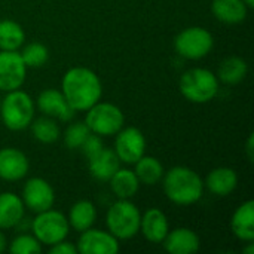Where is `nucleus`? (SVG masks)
<instances>
[{
	"label": "nucleus",
	"mask_w": 254,
	"mask_h": 254,
	"mask_svg": "<svg viewBox=\"0 0 254 254\" xmlns=\"http://www.w3.org/2000/svg\"><path fill=\"white\" fill-rule=\"evenodd\" d=\"M101 82L86 67L70 68L63 77V94L74 110H88L101 98Z\"/></svg>",
	"instance_id": "f257e3e1"
},
{
	"label": "nucleus",
	"mask_w": 254,
	"mask_h": 254,
	"mask_svg": "<svg viewBox=\"0 0 254 254\" xmlns=\"http://www.w3.org/2000/svg\"><path fill=\"white\" fill-rule=\"evenodd\" d=\"M164 192L170 201L179 205H190L201 199L204 182L188 167H174L164 177Z\"/></svg>",
	"instance_id": "f03ea898"
},
{
	"label": "nucleus",
	"mask_w": 254,
	"mask_h": 254,
	"mask_svg": "<svg viewBox=\"0 0 254 254\" xmlns=\"http://www.w3.org/2000/svg\"><path fill=\"white\" fill-rule=\"evenodd\" d=\"M180 91L192 103H207L219 92V80L207 68H190L180 79Z\"/></svg>",
	"instance_id": "7ed1b4c3"
},
{
	"label": "nucleus",
	"mask_w": 254,
	"mask_h": 254,
	"mask_svg": "<svg viewBox=\"0 0 254 254\" xmlns=\"http://www.w3.org/2000/svg\"><path fill=\"white\" fill-rule=\"evenodd\" d=\"M0 113L6 128L12 131H21L31 124L34 104L27 92L13 89L9 91L4 100L0 103Z\"/></svg>",
	"instance_id": "20e7f679"
},
{
	"label": "nucleus",
	"mask_w": 254,
	"mask_h": 254,
	"mask_svg": "<svg viewBox=\"0 0 254 254\" xmlns=\"http://www.w3.org/2000/svg\"><path fill=\"white\" fill-rule=\"evenodd\" d=\"M140 220L141 216L138 208L127 199H119L115 202L109 208L106 217L110 234L119 240L132 238L140 231Z\"/></svg>",
	"instance_id": "39448f33"
},
{
	"label": "nucleus",
	"mask_w": 254,
	"mask_h": 254,
	"mask_svg": "<svg viewBox=\"0 0 254 254\" xmlns=\"http://www.w3.org/2000/svg\"><path fill=\"white\" fill-rule=\"evenodd\" d=\"M124 122L125 118L122 110L112 103H95L88 109L85 119L89 131L100 137L118 134L122 129Z\"/></svg>",
	"instance_id": "423d86ee"
},
{
	"label": "nucleus",
	"mask_w": 254,
	"mask_h": 254,
	"mask_svg": "<svg viewBox=\"0 0 254 254\" xmlns=\"http://www.w3.org/2000/svg\"><path fill=\"white\" fill-rule=\"evenodd\" d=\"M33 232L39 243L54 246L68 235V220L63 213L55 210H45L33 220Z\"/></svg>",
	"instance_id": "0eeeda50"
},
{
	"label": "nucleus",
	"mask_w": 254,
	"mask_h": 254,
	"mask_svg": "<svg viewBox=\"0 0 254 254\" xmlns=\"http://www.w3.org/2000/svg\"><path fill=\"white\" fill-rule=\"evenodd\" d=\"M214 39L210 31L202 27H189L179 33L174 46L179 55L188 60H199L210 54L213 49Z\"/></svg>",
	"instance_id": "6e6552de"
},
{
	"label": "nucleus",
	"mask_w": 254,
	"mask_h": 254,
	"mask_svg": "<svg viewBox=\"0 0 254 254\" xmlns=\"http://www.w3.org/2000/svg\"><path fill=\"white\" fill-rule=\"evenodd\" d=\"M27 67L16 51L0 52V89L13 91L18 89L25 80Z\"/></svg>",
	"instance_id": "1a4fd4ad"
},
{
	"label": "nucleus",
	"mask_w": 254,
	"mask_h": 254,
	"mask_svg": "<svg viewBox=\"0 0 254 254\" xmlns=\"http://www.w3.org/2000/svg\"><path fill=\"white\" fill-rule=\"evenodd\" d=\"M116 155L127 164H135L146 150V138L143 132L134 127L121 129L116 137Z\"/></svg>",
	"instance_id": "9d476101"
},
{
	"label": "nucleus",
	"mask_w": 254,
	"mask_h": 254,
	"mask_svg": "<svg viewBox=\"0 0 254 254\" xmlns=\"http://www.w3.org/2000/svg\"><path fill=\"white\" fill-rule=\"evenodd\" d=\"M55 195L52 186L39 177L30 179L22 190V202L34 213H42L54 205Z\"/></svg>",
	"instance_id": "9b49d317"
},
{
	"label": "nucleus",
	"mask_w": 254,
	"mask_h": 254,
	"mask_svg": "<svg viewBox=\"0 0 254 254\" xmlns=\"http://www.w3.org/2000/svg\"><path fill=\"white\" fill-rule=\"evenodd\" d=\"M76 249L82 254H116L119 243L110 232L89 228L82 232Z\"/></svg>",
	"instance_id": "f8f14e48"
},
{
	"label": "nucleus",
	"mask_w": 254,
	"mask_h": 254,
	"mask_svg": "<svg viewBox=\"0 0 254 254\" xmlns=\"http://www.w3.org/2000/svg\"><path fill=\"white\" fill-rule=\"evenodd\" d=\"M37 107L46 116L60 121H70L74 116V109L68 104L64 94L57 89H45L37 98Z\"/></svg>",
	"instance_id": "ddd939ff"
},
{
	"label": "nucleus",
	"mask_w": 254,
	"mask_h": 254,
	"mask_svg": "<svg viewBox=\"0 0 254 254\" xmlns=\"http://www.w3.org/2000/svg\"><path fill=\"white\" fill-rule=\"evenodd\" d=\"M28 171L27 156L13 147H4L0 150V179L15 182L22 179Z\"/></svg>",
	"instance_id": "4468645a"
},
{
	"label": "nucleus",
	"mask_w": 254,
	"mask_h": 254,
	"mask_svg": "<svg viewBox=\"0 0 254 254\" xmlns=\"http://www.w3.org/2000/svg\"><path fill=\"white\" fill-rule=\"evenodd\" d=\"M162 243L165 250L171 254H192L199 250V237L188 228L168 231Z\"/></svg>",
	"instance_id": "2eb2a0df"
},
{
	"label": "nucleus",
	"mask_w": 254,
	"mask_h": 254,
	"mask_svg": "<svg viewBox=\"0 0 254 254\" xmlns=\"http://www.w3.org/2000/svg\"><path fill=\"white\" fill-rule=\"evenodd\" d=\"M140 231L147 241L155 244L162 243L170 231L167 216L158 208L147 210L140 220Z\"/></svg>",
	"instance_id": "dca6fc26"
},
{
	"label": "nucleus",
	"mask_w": 254,
	"mask_h": 254,
	"mask_svg": "<svg viewBox=\"0 0 254 254\" xmlns=\"http://www.w3.org/2000/svg\"><path fill=\"white\" fill-rule=\"evenodd\" d=\"M119 162L121 159L118 158L116 152L106 147H103L98 153H95L88 159L91 174L97 180H103V182L110 180V177L119 170Z\"/></svg>",
	"instance_id": "f3484780"
},
{
	"label": "nucleus",
	"mask_w": 254,
	"mask_h": 254,
	"mask_svg": "<svg viewBox=\"0 0 254 254\" xmlns=\"http://www.w3.org/2000/svg\"><path fill=\"white\" fill-rule=\"evenodd\" d=\"M232 232L241 241H253L254 240V202L250 199L240 205L232 216L231 220Z\"/></svg>",
	"instance_id": "a211bd4d"
},
{
	"label": "nucleus",
	"mask_w": 254,
	"mask_h": 254,
	"mask_svg": "<svg viewBox=\"0 0 254 254\" xmlns=\"http://www.w3.org/2000/svg\"><path fill=\"white\" fill-rule=\"evenodd\" d=\"M24 216V202L15 193H0V229L16 226Z\"/></svg>",
	"instance_id": "6ab92c4d"
},
{
	"label": "nucleus",
	"mask_w": 254,
	"mask_h": 254,
	"mask_svg": "<svg viewBox=\"0 0 254 254\" xmlns=\"http://www.w3.org/2000/svg\"><path fill=\"white\" fill-rule=\"evenodd\" d=\"M238 185V176L232 168L228 167H220L214 168L208 176H207V188L211 193L217 196H226Z\"/></svg>",
	"instance_id": "aec40b11"
},
{
	"label": "nucleus",
	"mask_w": 254,
	"mask_h": 254,
	"mask_svg": "<svg viewBox=\"0 0 254 254\" xmlns=\"http://www.w3.org/2000/svg\"><path fill=\"white\" fill-rule=\"evenodd\" d=\"M211 9L214 16L226 24H238L247 16V4L243 0H214Z\"/></svg>",
	"instance_id": "412c9836"
},
{
	"label": "nucleus",
	"mask_w": 254,
	"mask_h": 254,
	"mask_svg": "<svg viewBox=\"0 0 254 254\" xmlns=\"http://www.w3.org/2000/svg\"><path fill=\"white\" fill-rule=\"evenodd\" d=\"M110 186L119 199H128L137 193V190L140 188V182L134 171L119 168L110 177Z\"/></svg>",
	"instance_id": "4be33fe9"
},
{
	"label": "nucleus",
	"mask_w": 254,
	"mask_h": 254,
	"mask_svg": "<svg viewBox=\"0 0 254 254\" xmlns=\"http://www.w3.org/2000/svg\"><path fill=\"white\" fill-rule=\"evenodd\" d=\"M134 173H135L138 182H141L144 185H149V186H153L162 179L164 167L156 158L143 155L135 162V171Z\"/></svg>",
	"instance_id": "5701e85b"
},
{
	"label": "nucleus",
	"mask_w": 254,
	"mask_h": 254,
	"mask_svg": "<svg viewBox=\"0 0 254 254\" xmlns=\"http://www.w3.org/2000/svg\"><path fill=\"white\" fill-rule=\"evenodd\" d=\"M95 217L97 211L94 204L89 201H79L70 210L68 225H71V228H74L76 231L83 232L94 225Z\"/></svg>",
	"instance_id": "b1692460"
},
{
	"label": "nucleus",
	"mask_w": 254,
	"mask_h": 254,
	"mask_svg": "<svg viewBox=\"0 0 254 254\" xmlns=\"http://www.w3.org/2000/svg\"><path fill=\"white\" fill-rule=\"evenodd\" d=\"M247 63L240 57H229L219 67V79L226 85H237L247 76Z\"/></svg>",
	"instance_id": "393cba45"
},
{
	"label": "nucleus",
	"mask_w": 254,
	"mask_h": 254,
	"mask_svg": "<svg viewBox=\"0 0 254 254\" xmlns=\"http://www.w3.org/2000/svg\"><path fill=\"white\" fill-rule=\"evenodd\" d=\"M22 27L10 19L0 21V49L1 51H16L24 43Z\"/></svg>",
	"instance_id": "a878e982"
},
{
	"label": "nucleus",
	"mask_w": 254,
	"mask_h": 254,
	"mask_svg": "<svg viewBox=\"0 0 254 254\" xmlns=\"http://www.w3.org/2000/svg\"><path fill=\"white\" fill-rule=\"evenodd\" d=\"M33 135L40 143H54L60 137V128L51 118H39L31 127Z\"/></svg>",
	"instance_id": "bb28decb"
},
{
	"label": "nucleus",
	"mask_w": 254,
	"mask_h": 254,
	"mask_svg": "<svg viewBox=\"0 0 254 254\" xmlns=\"http://www.w3.org/2000/svg\"><path fill=\"white\" fill-rule=\"evenodd\" d=\"M25 67H42L46 64L49 58V51L45 45L42 43H30L24 48V51L19 54Z\"/></svg>",
	"instance_id": "cd10ccee"
},
{
	"label": "nucleus",
	"mask_w": 254,
	"mask_h": 254,
	"mask_svg": "<svg viewBox=\"0 0 254 254\" xmlns=\"http://www.w3.org/2000/svg\"><path fill=\"white\" fill-rule=\"evenodd\" d=\"M91 134L89 128L86 127L85 122H76L73 125H70L65 131V144L68 149H80V146L83 144V141L86 140V137Z\"/></svg>",
	"instance_id": "c85d7f7f"
},
{
	"label": "nucleus",
	"mask_w": 254,
	"mask_h": 254,
	"mask_svg": "<svg viewBox=\"0 0 254 254\" xmlns=\"http://www.w3.org/2000/svg\"><path fill=\"white\" fill-rule=\"evenodd\" d=\"M9 250L12 254H34L40 253L42 247H40V243L37 241L36 237L19 235L12 241Z\"/></svg>",
	"instance_id": "c756f323"
},
{
	"label": "nucleus",
	"mask_w": 254,
	"mask_h": 254,
	"mask_svg": "<svg viewBox=\"0 0 254 254\" xmlns=\"http://www.w3.org/2000/svg\"><path fill=\"white\" fill-rule=\"evenodd\" d=\"M103 147L104 146H103V141H101L100 135H97L94 132H91L86 137V140L83 141V144L80 146V149H82L83 155L86 156V159H89L91 156H94L95 153H98Z\"/></svg>",
	"instance_id": "7c9ffc66"
},
{
	"label": "nucleus",
	"mask_w": 254,
	"mask_h": 254,
	"mask_svg": "<svg viewBox=\"0 0 254 254\" xmlns=\"http://www.w3.org/2000/svg\"><path fill=\"white\" fill-rule=\"evenodd\" d=\"M49 253L51 254H76L77 253V249H76V246H73L71 243H64V240H63V241H60V243L54 244V246L51 247Z\"/></svg>",
	"instance_id": "2f4dec72"
},
{
	"label": "nucleus",
	"mask_w": 254,
	"mask_h": 254,
	"mask_svg": "<svg viewBox=\"0 0 254 254\" xmlns=\"http://www.w3.org/2000/svg\"><path fill=\"white\" fill-rule=\"evenodd\" d=\"M247 155H249V159L253 161V134L249 137V141H247Z\"/></svg>",
	"instance_id": "473e14b6"
},
{
	"label": "nucleus",
	"mask_w": 254,
	"mask_h": 254,
	"mask_svg": "<svg viewBox=\"0 0 254 254\" xmlns=\"http://www.w3.org/2000/svg\"><path fill=\"white\" fill-rule=\"evenodd\" d=\"M4 249H6V237L3 232H0V253L4 252Z\"/></svg>",
	"instance_id": "72a5a7b5"
},
{
	"label": "nucleus",
	"mask_w": 254,
	"mask_h": 254,
	"mask_svg": "<svg viewBox=\"0 0 254 254\" xmlns=\"http://www.w3.org/2000/svg\"><path fill=\"white\" fill-rule=\"evenodd\" d=\"M246 4H247V7H253L254 6V0H243Z\"/></svg>",
	"instance_id": "f704fd0d"
},
{
	"label": "nucleus",
	"mask_w": 254,
	"mask_h": 254,
	"mask_svg": "<svg viewBox=\"0 0 254 254\" xmlns=\"http://www.w3.org/2000/svg\"><path fill=\"white\" fill-rule=\"evenodd\" d=\"M0 103H1V98H0Z\"/></svg>",
	"instance_id": "c9c22d12"
}]
</instances>
